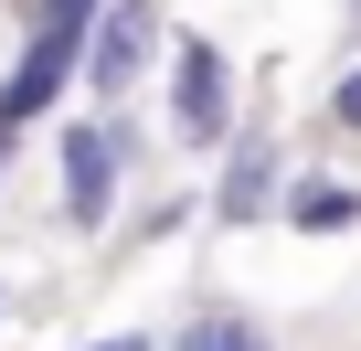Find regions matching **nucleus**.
<instances>
[{
  "instance_id": "obj_1",
  "label": "nucleus",
  "mask_w": 361,
  "mask_h": 351,
  "mask_svg": "<svg viewBox=\"0 0 361 351\" xmlns=\"http://www.w3.org/2000/svg\"><path fill=\"white\" fill-rule=\"evenodd\" d=\"M159 85H170V96H159L170 149L213 160V149L234 138V54H224L213 32H170V75H159Z\"/></svg>"
},
{
  "instance_id": "obj_2",
  "label": "nucleus",
  "mask_w": 361,
  "mask_h": 351,
  "mask_svg": "<svg viewBox=\"0 0 361 351\" xmlns=\"http://www.w3.org/2000/svg\"><path fill=\"white\" fill-rule=\"evenodd\" d=\"M159 54H170V11H159V0H106L96 32H85V85H96L106 107H128V96L159 75Z\"/></svg>"
},
{
  "instance_id": "obj_3",
  "label": "nucleus",
  "mask_w": 361,
  "mask_h": 351,
  "mask_svg": "<svg viewBox=\"0 0 361 351\" xmlns=\"http://www.w3.org/2000/svg\"><path fill=\"white\" fill-rule=\"evenodd\" d=\"M117 182H128V149L106 138V117H64V138H54V203H64L75 234L117 224Z\"/></svg>"
},
{
  "instance_id": "obj_4",
  "label": "nucleus",
  "mask_w": 361,
  "mask_h": 351,
  "mask_svg": "<svg viewBox=\"0 0 361 351\" xmlns=\"http://www.w3.org/2000/svg\"><path fill=\"white\" fill-rule=\"evenodd\" d=\"M276 203H287V149L234 128V138L213 149V224L245 234V224H276Z\"/></svg>"
},
{
  "instance_id": "obj_5",
  "label": "nucleus",
  "mask_w": 361,
  "mask_h": 351,
  "mask_svg": "<svg viewBox=\"0 0 361 351\" xmlns=\"http://www.w3.org/2000/svg\"><path fill=\"white\" fill-rule=\"evenodd\" d=\"M75 75H85V43H75V32H32V43H22V64H11V85H0V128L54 117Z\"/></svg>"
},
{
  "instance_id": "obj_6",
  "label": "nucleus",
  "mask_w": 361,
  "mask_h": 351,
  "mask_svg": "<svg viewBox=\"0 0 361 351\" xmlns=\"http://www.w3.org/2000/svg\"><path fill=\"white\" fill-rule=\"evenodd\" d=\"M276 224H287V234H308V245H329V234H350V224H361V192L340 182V170H287Z\"/></svg>"
},
{
  "instance_id": "obj_7",
  "label": "nucleus",
  "mask_w": 361,
  "mask_h": 351,
  "mask_svg": "<svg viewBox=\"0 0 361 351\" xmlns=\"http://www.w3.org/2000/svg\"><path fill=\"white\" fill-rule=\"evenodd\" d=\"M170 351H276V330H255L245 309H202V319H180Z\"/></svg>"
},
{
  "instance_id": "obj_8",
  "label": "nucleus",
  "mask_w": 361,
  "mask_h": 351,
  "mask_svg": "<svg viewBox=\"0 0 361 351\" xmlns=\"http://www.w3.org/2000/svg\"><path fill=\"white\" fill-rule=\"evenodd\" d=\"M96 11H106V0H32V32H96Z\"/></svg>"
},
{
  "instance_id": "obj_9",
  "label": "nucleus",
  "mask_w": 361,
  "mask_h": 351,
  "mask_svg": "<svg viewBox=\"0 0 361 351\" xmlns=\"http://www.w3.org/2000/svg\"><path fill=\"white\" fill-rule=\"evenodd\" d=\"M329 128H340V138H361V64H340V75H329Z\"/></svg>"
},
{
  "instance_id": "obj_10",
  "label": "nucleus",
  "mask_w": 361,
  "mask_h": 351,
  "mask_svg": "<svg viewBox=\"0 0 361 351\" xmlns=\"http://www.w3.org/2000/svg\"><path fill=\"white\" fill-rule=\"evenodd\" d=\"M85 351H170V330H106V340H85Z\"/></svg>"
},
{
  "instance_id": "obj_11",
  "label": "nucleus",
  "mask_w": 361,
  "mask_h": 351,
  "mask_svg": "<svg viewBox=\"0 0 361 351\" xmlns=\"http://www.w3.org/2000/svg\"><path fill=\"white\" fill-rule=\"evenodd\" d=\"M0 319H11V298H0Z\"/></svg>"
},
{
  "instance_id": "obj_12",
  "label": "nucleus",
  "mask_w": 361,
  "mask_h": 351,
  "mask_svg": "<svg viewBox=\"0 0 361 351\" xmlns=\"http://www.w3.org/2000/svg\"><path fill=\"white\" fill-rule=\"evenodd\" d=\"M0 138H11V128H0Z\"/></svg>"
}]
</instances>
